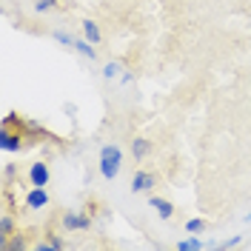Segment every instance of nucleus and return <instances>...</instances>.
<instances>
[{"instance_id":"nucleus-8","label":"nucleus","mask_w":251,"mask_h":251,"mask_svg":"<svg viewBox=\"0 0 251 251\" xmlns=\"http://www.w3.org/2000/svg\"><path fill=\"white\" fill-rule=\"evenodd\" d=\"M83 34H86V40L94 43V46L100 43V29H97V23H94V20H83Z\"/></svg>"},{"instance_id":"nucleus-5","label":"nucleus","mask_w":251,"mask_h":251,"mask_svg":"<svg viewBox=\"0 0 251 251\" xmlns=\"http://www.w3.org/2000/svg\"><path fill=\"white\" fill-rule=\"evenodd\" d=\"M49 166L46 163H31V169H29V180H31V186H49Z\"/></svg>"},{"instance_id":"nucleus-3","label":"nucleus","mask_w":251,"mask_h":251,"mask_svg":"<svg viewBox=\"0 0 251 251\" xmlns=\"http://www.w3.org/2000/svg\"><path fill=\"white\" fill-rule=\"evenodd\" d=\"M157 186V177L151 172H137L131 177V191L134 194H143V191H151Z\"/></svg>"},{"instance_id":"nucleus-2","label":"nucleus","mask_w":251,"mask_h":251,"mask_svg":"<svg viewBox=\"0 0 251 251\" xmlns=\"http://www.w3.org/2000/svg\"><path fill=\"white\" fill-rule=\"evenodd\" d=\"M49 205V191H46V186H34L26 194V208L29 211H40V208H46Z\"/></svg>"},{"instance_id":"nucleus-14","label":"nucleus","mask_w":251,"mask_h":251,"mask_svg":"<svg viewBox=\"0 0 251 251\" xmlns=\"http://www.w3.org/2000/svg\"><path fill=\"white\" fill-rule=\"evenodd\" d=\"M54 40H57V43H63V46H72V49H75V37H72V34H66V31H60V29H54Z\"/></svg>"},{"instance_id":"nucleus-6","label":"nucleus","mask_w":251,"mask_h":251,"mask_svg":"<svg viewBox=\"0 0 251 251\" xmlns=\"http://www.w3.org/2000/svg\"><path fill=\"white\" fill-rule=\"evenodd\" d=\"M0 249L3 251H23V249H29V243H26V237L20 234V231H15L12 237H6V240L0 243Z\"/></svg>"},{"instance_id":"nucleus-15","label":"nucleus","mask_w":251,"mask_h":251,"mask_svg":"<svg viewBox=\"0 0 251 251\" xmlns=\"http://www.w3.org/2000/svg\"><path fill=\"white\" fill-rule=\"evenodd\" d=\"M34 9L37 12H51V9H57V0H37Z\"/></svg>"},{"instance_id":"nucleus-4","label":"nucleus","mask_w":251,"mask_h":251,"mask_svg":"<svg viewBox=\"0 0 251 251\" xmlns=\"http://www.w3.org/2000/svg\"><path fill=\"white\" fill-rule=\"evenodd\" d=\"M89 226H92L89 217H80V214H72V211L63 214V228H66V231H83V228H89Z\"/></svg>"},{"instance_id":"nucleus-17","label":"nucleus","mask_w":251,"mask_h":251,"mask_svg":"<svg viewBox=\"0 0 251 251\" xmlns=\"http://www.w3.org/2000/svg\"><path fill=\"white\" fill-rule=\"evenodd\" d=\"M117 72H120V66H117V63H109V66H106V69H103V75H106V77H117Z\"/></svg>"},{"instance_id":"nucleus-9","label":"nucleus","mask_w":251,"mask_h":251,"mask_svg":"<svg viewBox=\"0 0 251 251\" xmlns=\"http://www.w3.org/2000/svg\"><path fill=\"white\" fill-rule=\"evenodd\" d=\"M149 151H151V143L149 140H134L131 143V154H134V160H143Z\"/></svg>"},{"instance_id":"nucleus-10","label":"nucleus","mask_w":251,"mask_h":251,"mask_svg":"<svg viewBox=\"0 0 251 251\" xmlns=\"http://www.w3.org/2000/svg\"><path fill=\"white\" fill-rule=\"evenodd\" d=\"M15 234V220L9 217V214H0V237L6 240V237Z\"/></svg>"},{"instance_id":"nucleus-7","label":"nucleus","mask_w":251,"mask_h":251,"mask_svg":"<svg viewBox=\"0 0 251 251\" xmlns=\"http://www.w3.org/2000/svg\"><path fill=\"white\" fill-rule=\"evenodd\" d=\"M149 203H151V208H157V214H160V220H172V214H174V205L169 203V200H163V197H151Z\"/></svg>"},{"instance_id":"nucleus-12","label":"nucleus","mask_w":251,"mask_h":251,"mask_svg":"<svg viewBox=\"0 0 251 251\" xmlns=\"http://www.w3.org/2000/svg\"><path fill=\"white\" fill-rule=\"evenodd\" d=\"M92 46H94V43H89V40H75V49H77L83 57H89V60H94V57H97V51H94Z\"/></svg>"},{"instance_id":"nucleus-13","label":"nucleus","mask_w":251,"mask_h":251,"mask_svg":"<svg viewBox=\"0 0 251 251\" xmlns=\"http://www.w3.org/2000/svg\"><path fill=\"white\" fill-rule=\"evenodd\" d=\"M203 228H205V220L203 217H194V220H188V223H186V231H188V234H200Z\"/></svg>"},{"instance_id":"nucleus-16","label":"nucleus","mask_w":251,"mask_h":251,"mask_svg":"<svg viewBox=\"0 0 251 251\" xmlns=\"http://www.w3.org/2000/svg\"><path fill=\"white\" fill-rule=\"evenodd\" d=\"M46 240H49V246H51V249H54V251L66 249V243H63V240H60V237H57V234H54V231H49V237H46Z\"/></svg>"},{"instance_id":"nucleus-18","label":"nucleus","mask_w":251,"mask_h":251,"mask_svg":"<svg viewBox=\"0 0 251 251\" xmlns=\"http://www.w3.org/2000/svg\"><path fill=\"white\" fill-rule=\"evenodd\" d=\"M249 223H251V211H249Z\"/></svg>"},{"instance_id":"nucleus-11","label":"nucleus","mask_w":251,"mask_h":251,"mask_svg":"<svg viewBox=\"0 0 251 251\" xmlns=\"http://www.w3.org/2000/svg\"><path fill=\"white\" fill-rule=\"evenodd\" d=\"M177 251H203V240H197V237L180 240V243H177Z\"/></svg>"},{"instance_id":"nucleus-1","label":"nucleus","mask_w":251,"mask_h":251,"mask_svg":"<svg viewBox=\"0 0 251 251\" xmlns=\"http://www.w3.org/2000/svg\"><path fill=\"white\" fill-rule=\"evenodd\" d=\"M120 160H123V154H120L117 146H103L100 149V174L106 180H114L117 172H120Z\"/></svg>"}]
</instances>
